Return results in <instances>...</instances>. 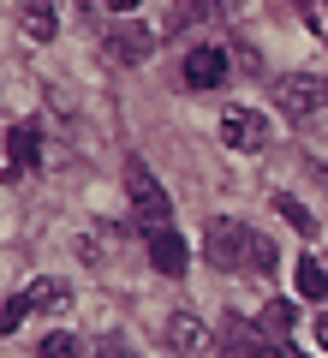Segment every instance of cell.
Here are the masks:
<instances>
[{
	"mask_svg": "<svg viewBox=\"0 0 328 358\" xmlns=\"http://www.w3.org/2000/svg\"><path fill=\"white\" fill-rule=\"evenodd\" d=\"M209 263L215 268H275V245L269 233L245 227V221H209Z\"/></svg>",
	"mask_w": 328,
	"mask_h": 358,
	"instance_id": "1",
	"label": "cell"
},
{
	"mask_svg": "<svg viewBox=\"0 0 328 358\" xmlns=\"http://www.w3.org/2000/svg\"><path fill=\"white\" fill-rule=\"evenodd\" d=\"M126 197H131V215H138V227H173V203H167L162 179H155L143 162L126 167Z\"/></svg>",
	"mask_w": 328,
	"mask_h": 358,
	"instance_id": "2",
	"label": "cell"
},
{
	"mask_svg": "<svg viewBox=\"0 0 328 358\" xmlns=\"http://www.w3.org/2000/svg\"><path fill=\"white\" fill-rule=\"evenodd\" d=\"M275 102L287 108V114L311 120L316 108H328V78H316V72H292V78H280V90H275Z\"/></svg>",
	"mask_w": 328,
	"mask_h": 358,
	"instance_id": "3",
	"label": "cell"
},
{
	"mask_svg": "<svg viewBox=\"0 0 328 358\" xmlns=\"http://www.w3.org/2000/svg\"><path fill=\"white\" fill-rule=\"evenodd\" d=\"M221 143H227V150H263V143H269V120L257 114V108H227V120H221Z\"/></svg>",
	"mask_w": 328,
	"mask_h": 358,
	"instance_id": "4",
	"label": "cell"
},
{
	"mask_svg": "<svg viewBox=\"0 0 328 358\" xmlns=\"http://www.w3.org/2000/svg\"><path fill=\"white\" fill-rule=\"evenodd\" d=\"M185 84H191V90H221V84H227V54L215 48V42L191 48V54H185Z\"/></svg>",
	"mask_w": 328,
	"mask_h": 358,
	"instance_id": "5",
	"label": "cell"
},
{
	"mask_svg": "<svg viewBox=\"0 0 328 358\" xmlns=\"http://www.w3.org/2000/svg\"><path fill=\"white\" fill-rule=\"evenodd\" d=\"M108 54L126 60V66L150 60V54H155V30L150 24H114V30H108Z\"/></svg>",
	"mask_w": 328,
	"mask_h": 358,
	"instance_id": "6",
	"label": "cell"
},
{
	"mask_svg": "<svg viewBox=\"0 0 328 358\" xmlns=\"http://www.w3.org/2000/svg\"><path fill=\"white\" fill-rule=\"evenodd\" d=\"M143 245H150V263L162 275H185V239L173 227H143Z\"/></svg>",
	"mask_w": 328,
	"mask_h": 358,
	"instance_id": "7",
	"label": "cell"
},
{
	"mask_svg": "<svg viewBox=\"0 0 328 358\" xmlns=\"http://www.w3.org/2000/svg\"><path fill=\"white\" fill-rule=\"evenodd\" d=\"M167 346H173V352H185V358H197V352H209V346H215V334L203 329V317L179 310V317H167Z\"/></svg>",
	"mask_w": 328,
	"mask_h": 358,
	"instance_id": "8",
	"label": "cell"
},
{
	"mask_svg": "<svg viewBox=\"0 0 328 358\" xmlns=\"http://www.w3.org/2000/svg\"><path fill=\"white\" fill-rule=\"evenodd\" d=\"M18 24H24L30 42H54L60 36V18H54L48 0H18Z\"/></svg>",
	"mask_w": 328,
	"mask_h": 358,
	"instance_id": "9",
	"label": "cell"
},
{
	"mask_svg": "<svg viewBox=\"0 0 328 358\" xmlns=\"http://www.w3.org/2000/svg\"><path fill=\"white\" fill-rule=\"evenodd\" d=\"M292 287H299V299H311V305H316V299H328V268L316 263L311 251H304L299 268H292Z\"/></svg>",
	"mask_w": 328,
	"mask_h": 358,
	"instance_id": "10",
	"label": "cell"
},
{
	"mask_svg": "<svg viewBox=\"0 0 328 358\" xmlns=\"http://www.w3.org/2000/svg\"><path fill=\"white\" fill-rule=\"evenodd\" d=\"M275 215L287 221L292 233H304V239H311V233H316V215H311V209H304V203H299V197H292V192H275Z\"/></svg>",
	"mask_w": 328,
	"mask_h": 358,
	"instance_id": "11",
	"label": "cell"
},
{
	"mask_svg": "<svg viewBox=\"0 0 328 358\" xmlns=\"http://www.w3.org/2000/svg\"><path fill=\"white\" fill-rule=\"evenodd\" d=\"M6 155H13V167H36V155H42L36 131H30V126H13V131H6Z\"/></svg>",
	"mask_w": 328,
	"mask_h": 358,
	"instance_id": "12",
	"label": "cell"
},
{
	"mask_svg": "<svg viewBox=\"0 0 328 358\" xmlns=\"http://www.w3.org/2000/svg\"><path fill=\"white\" fill-rule=\"evenodd\" d=\"M24 305H30V310H48V305H66V287L54 281V275H48V281H30V287H24Z\"/></svg>",
	"mask_w": 328,
	"mask_h": 358,
	"instance_id": "13",
	"label": "cell"
},
{
	"mask_svg": "<svg viewBox=\"0 0 328 358\" xmlns=\"http://www.w3.org/2000/svg\"><path fill=\"white\" fill-rule=\"evenodd\" d=\"M42 358H84V346H78V334H66V329H54L48 341H42Z\"/></svg>",
	"mask_w": 328,
	"mask_h": 358,
	"instance_id": "14",
	"label": "cell"
},
{
	"mask_svg": "<svg viewBox=\"0 0 328 358\" xmlns=\"http://www.w3.org/2000/svg\"><path fill=\"white\" fill-rule=\"evenodd\" d=\"M24 317H30L24 293H13V299H6V305H0V334H13V329H18V322H24Z\"/></svg>",
	"mask_w": 328,
	"mask_h": 358,
	"instance_id": "15",
	"label": "cell"
},
{
	"mask_svg": "<svg viewBox=\"0 0 328 358\" xmlns=\"http://www.w3.org/2000/svg\"><path fill=\"white\" fill-rule=\"evenodd\" d=\"M311 24H316V36H328V0H311Z\"/></svg>",
	"mask_w": 328,
	"mask_h": 358,
	"instance_id": "16",
	"label": "cell"
},
{
	"mask_svg": "<svg viewBox=\"0 0 328 358\" xmlns=\"http://www.w3.org/2000/svg\"><path fill=\"white\" fill-rule=\"evenodd\" d=\"M101 358H138V352H131V346H120V341H108V346H101Z\"/></svg>",
	"mask_w": 328,
	"mask_h": 358,
	"instance_id": "17",
	"label": "cell"
},
{
	"mask_svg": "<svg viewBox=\"0 0 328 358\" xmlns=\"http://www.w3.org/2000/svg\"><path fill=\"white\" fill-rule=\"evenodd\" d=\"M316 346H322V352H328V310H322V317H316Z\"/></svg>",
	"mask_w": 328,
	"mask_h": 358,
	"instance_id": "18",
	"label": "cell"
},
{
	"mask_svg": "<svg viewBox=\"0 0 328 358\" xmlns=\"http://www.w3.org/2000/svg\"><path fill=\"white\" fill-rule=\"evenodd\" d=\"M108 13H138V0H108Z\"/></svg>",
	"mask_w": 328,
	"mask_h": 358,
	"instance_id": "19",
	"label": "cell"
}]
</instances>
